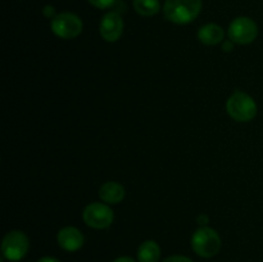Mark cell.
<instances>
[{"label":"cell","mask_w":263,"mask_h":262,"mask_svg":"<svg viewBox=\"0 0 263 262\" xmlns=\"http://www.w3.org/2000/svg\"><path fill=\"white\" fill-rule=\"evenodd\" d=\"M202 0H166L163 7L164 17L176 25H187L199 15Z\"/></svg>","instance_id":"cell-1"},{"label":"cell","mask_w":263,"mask_h":262,"mask_svg":"<svg viewBox=\"0 0 263 262\" xmlns=\"http://www.w3.org/2000/svg\"><path fill=\"white\" fill-rule=\"evenodd\" d=\"M192 248L203 258L215 257L221 249V238L213 229L202 226L194 231L192 236Z\"/></svg>","instance_id":"cell-2"},{"label":"cell","mask_w":263,"mask_h":262,"mask_svg":"<svg viewBox=\"0 0 263 262\" xmlns=\"http://www.w3.org/2000/svg\"><path fill=\"white\" fill-rule=\"evenodd\" d=\"M229 116L238 122H249L257 116V104L253 98L244 91H235L226 103Z\"/></svg>","instance_id":"cell-3"},{"label":"cell","mask_w":263,"mask_h":262,"mask_svg":"<svg viewBox=\"0 0 263 262\" xmlns=\"http://www.w3.org/2000/svg\"><path fill=\"white\" fill-rule=\"evenodd\" d=\"M28 248H30V240L23 231H9L3 239L2 253L8 261H21L27 254Z\"/></svg>","instance_id":"cell-4"},{"label":"cell","mask_w":263,"mask_h":262,"mask_svg":"<svg viewBox=\"0 0 263 262\" xmlns=\"http://www.w3.org/2000/svg\"><path fill=\"white\" fill-rule=\"evenodd\" d=\"M50 27L54 35H57L58 38L71 40V39L77 38L82 32L84 25L79 15L71 12H64L59 13L51 20Z\"/></svg>","instance_id":"cell-5"},{"label":"cell","mask_w":263,"mask_h":262,"mask_svg":"<svg viewBox=\"0 0 263 262\" xmlns=\"http://www.w3.org/2000/svg\"><path fill=\"white\" fill-rule=\"evenodd\" d=\"M229 39L236 44L253 43L258 36V26L252 18L249 17H238L230 23L228 31Z\"/></svg>","instance_id":"cell-6"},{"label":"cell","mask_w":263,"mask_h":262,"mask_svg":"<svg viewBox=\"0 0 263 262\" xmlns=\"http://www.w3.org/2000/svg\"><path fill=\"white\" fill-rule=\"evenodd\" d=\"M85 223L92 229H107L109 228L115 220L113 211L104 203L94 202L86 205L82 213Z\"/></svg>","instance_id":"cell-7"},{"label":"cell","mask_w":263,"mask_h":262,"mask_svg":"<svg viewBox=\"0 0 263 262\" xmlns=\"http://www.w3.org/2000/svg\"><path fill=\"white\" fill-rule=\"evenodd\" d=\"M99 32L103 40L108 43H116L123 33V20L117 12H109L104 14L100 21Z\"/></svg>","instance_id":"cell-8"},{"label":"cell","mask_w":263,"mask_h":262,"mask_svg":"<svg viewBox=\"0 0 263 262\" xmlns=\"http://www.w3.org/2000/svg\"><path fill=\"white\" fill-rule=\"evenodd\" d=\"M58 244L61 248L67 252H76L84 246V235L81 231L73 226H66L62 230H59L58 236H57Z\"/></svg>","instance_id":"cell-9"},{"label":"cell","mask_w":263,"mask_h":262,"mask_svg":"<svg viewBox=\"0 0 263 262\" xmlns=\"http://www.w3.org/2000/svg\"><path fill=\"white\" fill-rule=\"evenodd\" d=\"M125 188L116 181H107L99 189L100 199L108 204H117L125 198Z\"/></svg>","instance_id":"cell-10"},{"label":"cell","mask_w":263,"mask_h":262,"mask_svg":"<svg viewBox=\"0 0 263 262\" xmlns=\"http://www.w3.org/2000/svg\"><path fill=\"white\" fill-rule=\"evenodd\" d=\"M223 38H225V31L220 25H216V23L202 26L198 31V39L204 45H217L223 40Z\"/></svg>","instance_id":"cell-11"},{"label":"cell","mask_w":263,"mask_h":262,"mask_svg":"<svg viewBox=\"0 0 263 262\" xmlns=\"http://www.w3.org/2000/svg\"><path fill=\"white\" fill-rule=\"evenodd\" d=\"M161 258V248L154 240H145L138 249L139 262H158Z\"/></svg>","instance_id":"cell-12"},{"label":"cell","mask_w":263,"mask_h":262,"mask_svg":"<svg viewBox=\"0 0 263 262\" xmlns=\"http://www.w3.org/2000/svg\"><path fill=\"white\" fill-rule=\"evenodd\" d=\"M134 9L144 17H152L161 9L159 0H134Z\"/></svg>","instance_id":"cell-13"},{"label":"cell","mask_w":263,"mask_h":262,"mask_svg":"<svg viewBox=\"0 0 263 262\" xmlns=\"http://www.w3.org/2000/svg\"><path fill=\"white\" fill-rule=\"evenodd\" d=\"M89 3L98 9H108V8L113 7L117 0H89Z\"/></svg>","instance_id":"cell-14"},{"label":"cell","mask_w":263,"mask_h":262,"mask_svg":"<svg viewBox=\"0 0 263 262\" xmlns=\"http://www.w3.org/2000/svg\"><path fill=\"white\" fill-rule=\"evenodd\" d=\"M163 262H194V261H193V259H190L189 257L180 256V254H175V256L167 257Z\"/></svg>","instance_id":"cell-15"},{"label":"cell","mask_w":263,"mask_h":262,"mask_svg":"<svg viewBox=\"0 0 263 262\" xmlns=\"http://www.w3.org/2000/svg\"><path fill=\"white\" fill-rule=\"evenodd\" d=\"M43 13H44V15H45L46 18H54L57 15L55 14V8L51 7V5H46V7L44 8Z\"/></svg>","instance_id":"cell-16"},{"label":"cell","mask_w":263,"mask_h":262,"mask_svg":"<svg viewBox=\"0 0 263 262\" xmlns=\"http://www.w3.org/2000/svg\"><path fill=\"white\" fill-rule=\"evenodd\" d=\"M197 222L199 223L200 226H207V223L210 222V217H208L207 215H204V213H203V215H199L197 217Z\"/></svg>","instance_id":"cell-17"},{"label":"cell","mask_w":263,"mask_h":262,"mask_svg":"<svg viewBox=\"0 0 263 262\" xmlns=\"http://www.w3.org/2000/svg\"><path fill=\"white\" fill-rule=\"evenodd\" d=\"M234 41H231L230 39H229V40H226L225 43H223V45H222V49H223V51H231L234 49Z\"/></svg>","instance_id":"cell-18"},{"label":"cell","mask_w":263,"mask_h":262,"mask_svg":"<svg viewBox=\"0 0 263 262\" xmlns=\"http://www.w3.org/2000/svg\"><path fill=\"white\" fill-rule=\"evenodd\" d=\"M37 262H61V261H59L58 258H55V257H49V256H46V257H43V258L39 259Z\"/></svg>","instance_id":"cell-19"},{"label":"cell","mask_w":263,"mask_h":262,"mask_svg":"<svg viewBox=\"0 0 263 262\" xmlns=\"http://www.w3.org/2000/svg\"><path fill=\"white\" fill-rule=\"evenodd\" d=\"M113 262H135V259L131 258V257L123 256V257H118V258L115 259Z\"/></svg>","instance_id":"cell-20"}]
</instances>
